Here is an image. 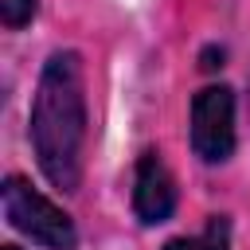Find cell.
Instances as JSON below:
<instances>
[{
    "mask_svg": "<svg viewBox=\"0 0 250 250\" xmlns=\"http://www.w3.org/2000/svg\"><path fill=\"white\" fill-rule=\"evenodd\" d=\"M4 215L16 230H23L31 242H39L47 250H74V242H78V230H74L70 215L59 211L47 195H39L20 176L4 180Z\"/></svg>",
    "mask_w": 250,
    "mask_h": 250,
    "instance_id": "2",
    "label": "cell"
},
{
    "mask_svg": "<svg viewBox=\"0 0 250 250\" xmlns=\"http://www.w3.org/2000/svg\"><path fill=\"white\" fill-rule=\"evenodd\" d=\"M133 207L141 223H164L176 211V180L160 152H145L137 160V180H133Z\"/></svg>",
    "mask_w": 250,
    "mask_h": 250,
    "instance_id": "4",
    "label": "cell"
},
{
    "mask_svg": "<svg viewBox=\"0 0 250 250\" xmlns=\"http://www.w3.org/2000/svg\"><path fill=\"white\" fill-rule=\"evenodd\" d=\"M31 16H35V0H0L4 27H23V23H31Z\"/></svg>",
    "mask_w": 250,
    "mask_h": 250,
    "instance_id": "6",
    "label": "cell"
},
{
    "mask_svg": "<svg viewBox=\"0 0 250 250\" xmlns=\"http://www.w3.org/2000/svg\"><path fill=\"white\" fill-rule=\"evenodd\" d=\"M191 148L207 164L234 152V94L227 86H207L191 102Z\"/></svg>",
    "mask_w": 250,
    "mask_h": 250,
    "instance_id": "3",
    "label": "cell"
},
{
    "mask_svg": "<svg viewBox=\"0 0 250 250\" xmlns=\"http://www.w3.org/2000/svg\"><path fill=\"white\" fill-rule=\"evenodd\" d=\"M227 242H230V223H227L223 215H215L203 234L172 238V242H164V250H227Z\"/></svg>",
    "mask_w": 250,
    "mask_h": 250,
    "instance_id": "5",
    "label": "cell"
},
{
    "mask_svg": "<svg viewBox=\"0 0 250 250\" xmlns=\"http://www.w3.org/2000/svg\"><path fill=\"white\" fill-rule=\"evenodd\" d=\"M0 250H20V246H0Z\"/></svg>",
    "mask_w": 250,
    "mask_h": 250,
    "instance_id": "8",
    "label": "cell"
},
{
    "mask_svg": "<svg viewBox=\"0 0 250 250\" xmlns=\"http://www.w3.org/2000/svg\"><path fill=\"white\" fill-rule=\"evenodd\" d=\"M31 145L43 176L62 191H74L86 152V86L74 51H55L43 62L31 102Z\"/></svg>",
    "mask_w": 250,
    "mask_h": 250,
    "instance_id": "1",
    "label": "cell"
},
{
    "mask_svg": "<svg viewBox=\"0 0 250 250\" xmlns=\"http://www.w3.org/2000/svg\"><path fill=\"white\" fill-rule=\"evenodd\" d=\"M215 66H223V47H219V51H215V47L203 51V70H215Z\"/></svg>",
    "mask_w": 250,
    "mask_h": 250,
    "instance_id": "7",
    "label": "cell"
}]
</instances>
